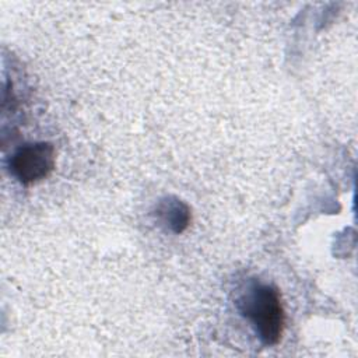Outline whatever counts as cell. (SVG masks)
<instances>
[{"label":"cell","instance_id":"cell-1","mask_svg":"<svg viewBox=\"0 0 358 358\" xmlns=\"http://www.w3.org/2000/svg\"><path fill=\"white\" fill-rule=\"evenodd\" d=\"M238 306L263 344L274 345L281 340L285 312L281 294L274 285L253 281L241 295Z\"/></svg>","mask_w":358,"mask_h":358},{"label":"cell","instance_id":"cell-2","mask_svg":"<svg viewBox=\"0 0 358 358\" xmlns=\"http://www.w3.org/2000/svg\"><path fill=\"white\" fill-rule=\"evenodd\" d=\"M56 151L50 143L38 141L20 147L10 158V171L22 185L36 183L50 175Z\"/></svg>","mask_w":358,"mask_h":358},{"label":"cell","instance_id":"cell-3","mask_svg":"<svg viewBox=\"0 0 358 358\" xmlns=\"http://www.w3.org/2000/svg\"><path fill=\"white\" fill-rule=\"evenodd\" d=\"M155 215L158 221L173 234L186 231L192 221L190 207L173 196L159 200L155 207Z\"/></svg>","mask_w":358,"mask_h":358}]
</instances>
